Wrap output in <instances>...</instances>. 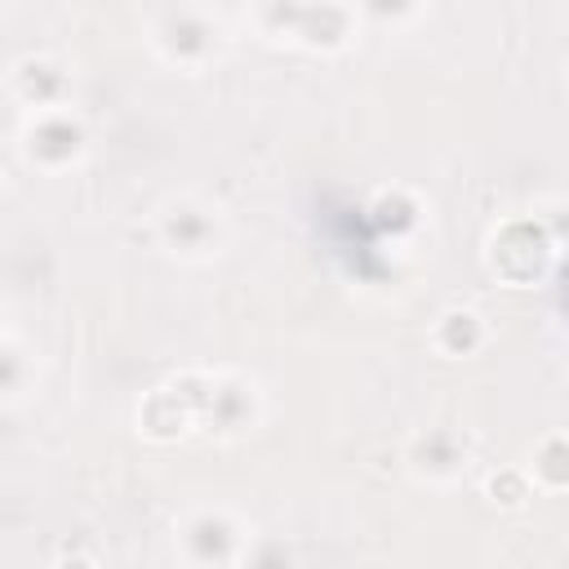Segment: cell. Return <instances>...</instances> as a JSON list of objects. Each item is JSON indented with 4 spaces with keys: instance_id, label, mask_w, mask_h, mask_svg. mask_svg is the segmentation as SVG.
I'll return each instance as SVG.
<instances>
[{
    "instance_id": "1",
    "label": "cell",
    "mask_w": 569,
    "mask_h": 569,
    "mask_svg": "<svg viewBox=\"0 0 569 569\" xmlns=\"http://www.w3.org/2000/svg\"><path fill=\"white\" fill-rule=\"evenodd\" d=\"M160 222H164V231H178V227H182V236L173 240L178 249H209V240H213V213H209V209L191 213L187 204H173Z\"/></svg>"
}]
</instances>
